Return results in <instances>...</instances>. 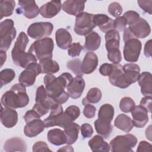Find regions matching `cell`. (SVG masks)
<instances>
[{"label": "cell", "instance_id": "obj_13", "mask_svg": "<svg viewBox=\"0 0 152 152\" xmlns=\"http://www.w3.org/2000/svg\"><path fill=\"white\" fill-rule=\"evenodd\" d=\"M128 28L135 39H144L147 37L151 32L148 23L141 17L134 23L129 25Z\"/></svg>", "mask_w": 152, "mask_h": 152}, {"label": "cell", "instance_id": "obj_34", "mask_svg": "<svg viewBox=\"0 0 152 152\" xmlns=\"http://www.w3.org/2000/svg\"><path fill=\"white\" fill-rule=\"evenodd\" d=\"M42 73L53 74L59 71V65L57 62L52 59H44L39 61Z\"/></svg>", "mask_w": 152, "mask_h": 152}, {"label": "cell", "instance_id": "obj_19", "mask_svg": "<svg viewBox=\"0 0 152 152\" xmlns=\"http://www.w3.org/2000/svg\"><path fill=\"white\" fill-rule=\"evenodd\" d=\"M45 127L44 121L40 119H36L26 123L24 128V133L29 138L34 137L43 132Z\"/></svg>", "mask_w": 152, "mask_h": 152}, {"label": "cell", "instance_id": "obj_18", "mask_svg": "<svg viewBox=\"0 0 152 152\" xmlns=\"http://www.w3.org/2000/svg\"><path fill=\"white\" fill-rule=\"evenodd\" d=\"M1 121L2 124L6 128L14 127L18 122V113L13 109L3 107L1 106Z\"/></svg>", "mask_w": 152, "mask_h": 152}, {"label": "cell", "instance_id": "obj_49", "mask_svg": "<svg viewBox=\"0 0 152 152\" xmlns=\"http://www.w3.org/2000/svg\"><path fill=\"white\" fill-rule=\"evenodd\" d=\"M33 151L42 152V151H52L48 147V145L45 141H39L36 142L32 147Z\"/></svg>", "mask_w": 152, "mask_h": 152}, {"label": "cell", "instance_id": "obj_29", "mask_svg": "<svg viewBox=\"0 0 152 152\" xmlns=\"http://www.w3.org/2000/svg\"><path fill=\"white\" fill-rule=\"evenodd\" d=\"M88 144L92 151L108 152L110 150V145L104 141L101 135H94L88 141Z\"/></svg>", "mask_w": 152, "mask_h": 152}, {"label": "cell", "instance_id": "obj_28", "mask_svg": "<svg viewBox=\"0 0 152 152\" xmlns=\"http://www.w3.org/2000/svg\"><path fill=\"white\" fill-rule=\"evenodd\" d=\"M4 150L7 151H23L27 150V144L20 137H14L7 140L4 144Z\"/></svg>", "mask_w": 152, "mask_h": 152}, {"label": "cell", "instance_id": "obj_47", "mask_svg": "<svg viewBox=\"0 0 152 152\" xmlns=\"http://www.w3.org/2000/svg\"><path fill=\"white\" fill-rule=\"evenodd\" d=\"M81 135L84 139L90 138L93 134V129L91 125L88 123H85L81 125L80 127Z\"/></svg>", "mask_w": 152, "mask_h": 152}, {"label": "cell", "instance_id": "obj_20", "mask_svg": "<svg viewBox=\"0 0 152 152\" xmlns=\"http://www.w3.org/2000/svg\"><path fill=\"white\" fill-rule=\"evenodd\" d=\"M86 2L75 0L65 1L62 5V9L67 14L76 17L83 12Z\"/></svg>", "mask_w": 152, "mask_h": 152}, {"label": "cell", "instance_id": "obj_50", "mask_svg": "<svg viewBox=\"0 0 152 152\" xmlns=\"http://www.w3.org/2000/svg\"><path fill=\"white\" fill-rule=\"evenodd\" d=\"M96 109L94 106L88 103L84 105V108L83 110L84 116L87 118H93L95 116Z\"/></svg>", "mask_w": 152, "mask_h": 152}, {"label": "cell", "instance_id": "obj_6", "mask_svg": "<svg viewBox=\"0 0 152 152\" xmlns=\"http://www.w3.org/2000/svg\"><path fill=\"white\" fill-rule=\"evenodd\" d=\"M17 31L14 21L11 19H6L0 23L1 50L7 51L10 47L12 40L16 36Z\"/></svg>", "mask_w": 152, "mask_h": 152}, {"label": "cell", "instance_id": "obj_2", "mask_svg": "<svg viewBox=\"0 0 152 152\" xmlns=\"http://www.w3.org/2000/svg\"><path fill=\"white\" fill-rule=\"evenodd\" d=\"M28 42L27 34L24 31L20 32L11 52L13 62L16 65L23 68H26L32 62H37V60L33 53L28 50L27 52L25 51Z\"/></svg>", "mask_w": 152, "mask_h": 152}, {"label": "cell", "instance_id": "obj_57", "mask_svg": "<svg viewBox=\"0 0 152 152\" xmlns=\"http://www.w3.org/2000/svg\"><path fill=\"white\" fill-rule=\"evenodd\" d=\"M144 53L147 58L151 57V40H148L144 46Z\"/></svg>", "mask_w": 152, "mask_h": 152}, {"label": "cell", "instance_id": "obj_55", "mask_svg": "<svg viewBox=\"0 0 152 152\" xmlns=\"http://www.w3.org/2000/svg\"><path fill=\"white\" fill-rule=\"evenodd\" d=\"M151 144L145 141H141L139 142L137 151L138 152H150L151 151Z\"/></svg>", "mask_w": 152, "mask_h": 152}, {"label": "cell", "instance_id": "obj_14", "mask_svg": "<svg viewBox=\"0 0 152 152\" xmlns=\"http://www.w3.org/2000/svg\"><path fill=\"white\" fill-rule=\"evenodd\" d=\"M73 121L74 120L72 117L66 111H65L64 112L56 116H49L45 119L44 122L46 128L58 126L64 128L68 124L73 122Z\"/></svg>", "mask_w": 152, "mask_h": 152}, {"label": "cell", "instance_id": "obj_22", "mask_svg": "<svg viewBox=\"0 0 152 152\" xmlns=\"http://www.w3.org/2000/svg\"><path fill=\"white\" fill-rule=\"evenodd\" d=\"M98 57L97 55L93 52H87L81 64V68L83 74H89L92 73L97 68L98 65Z\"/></svg>", "mask_w": 152, "mask_h": 152}, {"label": "cell", "instance_id": "obj_24", "mask_svg": "<svg viewBox=\"0 0 152 152\" xmlns=\"http://www.w3.org/2000/svg\"><path fill=\"white\" fill-rule=\"evenodd\" d=\"M105 46L107 52L119 50L120 35L115 29L109 30L105 34Z\"/></svg>", "mask_w": 152, "mask_h": 152}, {"label": "cell", "instance_id": "obj_33", "mask_svg": "<svg viewBox=\"0 0 152 152\" xmlns=\"http://www.w3.org/2000/svg\"><path fill=\"white\" fill-rule=\"evenodd\" d=\"M64 129L66 137V144L68 145L74 144L78 139L80 126L75 122H72L66 126Z\"/></svg>", "mask_w": 152, "mask_h": 152}, {"label": "cell", "instance_id": "obj_8", "mask_svg": "<svg viewBox=\"0 0 152 152\" xmlns=\"http://www.w3.org/2000/svg\"><path fill=\"white\" fill-rule=\"evenodd\" d=\"M53 29V26L50 22H37L30 25L27 33L32 39L39 40L50 36Z\"/></svg>", "mask_w": 152, "mask_h": 152}, {"label": "cell", "instance_id": "obj_59", "mask_svg": "<svg viewBox=\"0 0 152 152\" xmlns=\"http://www.w3.org/2000/svg\"><path fill=\"white\" fill-rule=\"evenodd\" d=\"M58 151H74V149L72 147V146L66 145V146L63 147L62 148H59Z\"/></svg>", "mask_w": 152, "mask_h": 152}, {"label": "cell", "instance_id": "obj_31", "mask_svg": "<svg viewBox=\"0 0 152 152\" xmlns=\"http://www.w3.org/2000/svg\"><path fill=\"white\" fill-rule=\"evenodd\" d=\"M47 137L49 142L54 145H61L66 142V137L64 131L58 128L49 130Z\"/></svg>", "mask_w": 152, "mask_h": 152}, {"label": "cell", "instance_id": "obj_5", "mask_svg": "<svg viewBox=\"0 0 152 152\" xmlns=\"http://www.w3.org/2000/svg\"><path fill=\"white\" fill-rule=\"evenodd\" d=\"M137 143L136 137L131 134L118 135L110 142V151L112 152H132Z\"/></svg>", "mask_w": 152, "mask_h": 152}, {"label": "cell", "instance_id": "obj_42", "mask_svg": "<svg viewBox=\"0 0 152 152\" xmlns=\"http://www.w3.org/2000/svg\"><path fill=\"white\" fill-rule=\"evenodd\" d=\"M107 11L113 17H118L122 14L123 10L120 4L117 2H113L108 6Z\"/></svg>", "mask_w": 152, "mask_h": 152}, {"label": "cell", "instance_id": "obj_26", "mask_svg": "<svg viewBox=\"0 0 152 152\" xmlns=\"http://www.w3.org/2000/svg\"><path fill=\"white\" fill-rule=\"evenodd\" d=\"M93 23L96 27L98 26L100 30L104 33L114 29L113 20L106 14H97L94 15Z\"/></svg>", "mask_w": 152, "mask_h": 152}, {"label": "cell", "instance_id": "obj_11", "mask_svg": "<svg viewBox=\"0 0 152 152\" xmlns=\"http://www.w3.org/2000/svg\"><path fill=\"white\" fill-rule=\"evenodd\" d=\"M122 66L120 64H113V69L109 75V80L113 86L121 88H126L130 85L125 78Z\"/></svg>", "mask_w": 152, "mask_h": 152}, {"label": "cell", "instance_id": "obj_53", "mask_svg": "<svg viewBox=\"0 0 152 152\" xmlns=\"http://www.w3.org/2000/svg\"><path fill=\"white\" fill-rule=\"evenodd\" d=\"M113 69V64L104 63L99 68V72L103 76H109Z\"/></svg>", "mask_w": 152, "mask_h": 152}, {"label": "cell", "instance_id": "obj_1", "mask_svg": "<svg viewBox=\"0 0 152 152\" xmlns=\"http://www.w3.org/2000/svg\"><path fill=\"white\" fill-rule=\"evenodd\" d=\"M72 78L68 72H64L57 78L53 74H46L44 77V84L48 95L56 102L61 104L65 103L69 97L65 89Z\"/></svg>", "mask_w": 152, "mask_h": 152}, {"label": "cell", "instance_id": "obj_15", "mask_svg": "<svg viewBox=\"0 0 152 152\" xmlns=\"http://www.w3.org/2000/svg\"><path fill=\"white\" fill-rule=\"evenodd\" d=\"M85 85V81L82 76L74 77L66 87L69 96L74 99L80 97L83 93Z\"/></svg>", "mask_w": 152, "mask_h": 152}, {"label": "cell", "instance_id": "obj_43", "mask_svg": "<svg viewBox=\"0 0 152 152\" xmlns=\"http://www.w3.org/2000/svg\"><path fill=\"white\" fill-rule=\"evenodd\" d=\"M49 97V96L48 95L45 87L43 85H41L37 87L36 92V103H40L44 102Z\"/></svg>", "mask_w": 152, "mask_h": 152}, {"label": "cell", "instance_id": "obj_36", "mask_svg": "<svg viewBox=\"0 0 152 152\" xmlns=\"http://www.w3.org/2000/svg\"><path fill=\"white\" fill-rule=\"evenodd\" d=\"M102 97L101 90L97 87L90 88L86 96L83 99L82 104L84 106L88 103H97L100 101Z\"/></svg>", "mask_w": 152, "mask_h": 152}, {"label": "cell", "instance_id": "obj_51", "mask_svg": "<svg viewBox=\"0 0 152 152\" xmlns=\"http://www.w3.org/2000/svg\"><path fill=\"white\" fill-rule=\"evenodd\" d=\"M65 111H66L72 117L74 121L79 117L80 114V110L79 107L75 105L68 106Z\"/></svg>", "mask_w": 152, "mask_h": 152}, {"label": "cell", "instance_id": "obj_32", "mask_svg": "<svg viewBox=\"0 0 152 152\" xmlns=\"http://www.w3.org/2000/svg\"><path fill=\"white\" fill-rule=\"evenodd\" d=\"M114 125L116 128L126 133L129 132L134 126L131 118L124 113L117 116L114 121Z\"/></svg>", "mask_w": 152, "mask_h": 152}, {"label": "cell", "instance_id": "obj_4", "mask_svg": "<svg viewBox=\"0 0 152 152\" xmlns=\"http://www.w3.org/2000/svg\"><path fill=\"white\" fill-rule=\"evenodd\" d=\"M54 43L52 39L45 37L34 42L30 46L28 51L31 52L40 61L44 59H52Z\"/></svg>", "mask_w": 152, "mask_h": 152}, {"label": "cell", "instance_id": "obj_16", "mask_svg": "<svg viewBox=\"0 0 152 152\" xmlns=\"http://www.w3.org/2000/svg\"><path fill=\"white\" fill-rule=\"evenodd\" d=\"M131 112L133 119V124L135 127L142 128L148 122V111L142 106H135Z\"/></svg>", "mask_w": 152, "mask_h": 152}, {"label": "cell", "instance_id": "obj_9", "mask_svg": "<svg viewBox=\"0 0 152 152\" xmlns=\"http://www.w3.org/2000/svg\"><path fill=\"white\" fill-rule=\"evenodd\" d=\"M41 73L40 65L37 62H32L19 75V83L25 87H30L34 84L36 77Z\"/></svg>", "mask_w": 152, "mask_h": 152}, {"label": "cell", "instance_id": "obj_44", "mask_svg": "<svg viewBox=\"0 0 152 152\" xmlns=\"http://www.w3.org/2000/svg\"><path fill=\"white\" fill-rule=\"evenodd\" d=\"M83 49V46L79 42H74L68 49V53L71 57H76L80 55Z\"/></svg>", "mask_w": 152, "mask_h": 152}, {"label": "cell", "instance_id": "obj_56", "mask_svg": "<svg viewBox=\"0 0 152 152\" xmlns=\"http://www.w3.org/2000/svg\"><path fill=\"white\" fill-rule=\"evenodd\" d=\"M40 117L39 116V115L33 109L31 110H28L24 116V121L26 123L28 122H30L34 119H40Z\"/></svg>", "mask_w": 152, "mask_h": 152}, {"label": "cell", "instance_id": "obj_52", "mask_svg": "<svg viewBox=\"0 0 152 152\" xmlns=\"http://www.w3.org/2000/svg\"><path fill=\"white\" fill-rule=\"evenodd\" d=\"M137 3L139 7L145 12L151 14V5H152V1H138Z\"/></svg>", "mask_w": 152, "mask_h": 152}, {"label": "cell", "instance_id": "obj_21", "mask_svg": "<svg viewBox=\"0 0 152 152\" xmlns=\"http://www.w3.org/2000/svg\"><path fill=\"white\" fill-rule=\"evenodd\" d=\"M115 113L114 108L110 104H104L99 109L98 119L96 121L103 125H110Z\"/></svg>", "mask_w": 152, "mask_h": 152}, {"label": "cell", "instance_id": "obj_37", "mask_svg": "<svg viewBox=\"0 0 152 152\" xmlns=\"http://www.w3.org/2000/svg\"><path fill=\"white\" fill-rule=\"evenodd\" d=\"M15 2L13 0H2L0 2L1 19L4 17L11 16L14 10Z\"/></svg>", "mask_w": 152, "mask_h": 152}, {"label": "cell", "instance_id": "obj_3", "mask_svg": "<svg viewBox=\"0 0 152 152\" xmlns=\"http://www.w3.org/2000/svg\"><path fill=\"white\" fill-rule=\"evenodd\" d=\"M28 103L29 97L26 93V87L21 83L13 85L1 97L2 105L7 108H21L26 106Z\"/></svg>", "mask_w": 152, "mask_h": 152}, {"label": "cell", "instance_id": "obj_58", "mask_svg": "<svg viewBox=\"0 0 152 152\" xmlns=\"http://www.w3.org/2000/svg\"><path fill=\"white\" fill-rule=\"evenodd\" d=\"M1 67L3 65L7 59V54L5 51L1 50Z\"/></svg>", "mask_w": 152, "mask_h": 152}, {"label": "cell", "instance_id": "obj_12", "mask_svg": "<svg viewBox=\"0 0 152 152\" xmlns=\"http://www.w3.org/2000/svg\"><path fill=\"white\" fill-rule=\"evenodd\" d=\"M18 4L16 12L18 14H23L28 19L36 17L39 13V8L34 1H18Z\"/></svg>", "mask_w": 152, "mask_h": 152}, {"label": "cell", "instance_id": "obj_45", "mask_svg": "<svg viewBox=\"0 0 152 152\" xmlns=\"http://www.w3.org/2000/svg\"><path fill=\"white\" fill-rule=\"evenodd\" d=\"M123 17L125 18L127 22V25L128 26L134 23L140 18V15L138 12L132 10H129L125 12L123 14Z\"/></svg>", "mask_w": 152, "mask_h": 152}, {"label": "cell", "instance_id": "obj_39", "mask_svg": "<svg viewBox=\"0 0 152 152\" xmlns=\"http://www.w3.org/2000/svg\"><path fill=\"white\" fill-rule=\"evenodd\" d=\"M94 124L96 132L103 138L107 139L110 137L113 130V126L111 124L109 125H103L97 122L96 121H94Z\"/></svg>", "mask_w": 152, "mask_h": 152}, {"label": "cell", "instance_id": "obj_46", "mask_svg": "<svg viewBox=\"0 0 152 152\" xmlns=\"http://www.w3.org/2000/svg\"><path fill=\"white\" fill-rule=\"evenodd\" d=\"M127 25V22L125 18L123 16H119L116 17L115 20H113V27L114 29L117 31H122L126 28Z\"/></svg>", "mask_w": 152, "mask_h": 152}, {"label": "cell", "instance_id": "obj_40", "mask_svg": "<svg viewBox=\"0 0 152 152\" xmlns=\"http://www.w3.org/2000/svg\"><path fill=\"white\" fill-rule=\"evenodd\" d=\"M81 61L80 59L76 58L69 61L66 64V67L70 69L77 76H83L84 74L81 68Z\"/></svg>", "mask_w": 152, "mask_h": 152}, {"label": "cell", "instance_id": "obj_27", "mask_svg": "<svg viewBox=\"0 0 152 152\" xmlns=\"http://www.w3.org/2000/svg\"><path fill=\"white\" fill-rule=\"evenodd\" d=\"M138 83L141 87V93L144 96L152 95V75L149 72H142L140 74Z\"/></svg>", "mask_w": 152, "mask_h": 152}, {"label": "cell", "instance_id": "obj_54", "mask_svg": "<svg viewBox=\"0 0 152 152\" xmlns=\"http://www.w3.org/2000/svg\"><path fill=\"white\" fill-rule=\"evenodd\" d=\"M151 96H145L140 101V105L147 109L148 112H151Z\"/></svg>", "mask_w": 152, "mask_h": 152}, {"label": "cell", "instance_id": "obj_30", "mask_svg": "<svg viewBox=\"0 0 152 152\" xmlns=\"http://www.w3.org/2000/svg\"><path fill=\"white\" fill-rule=\"evenodd\" d=\"M101 44V37L96 31H91L85 37L83 49L87 51H94L99 49Z\"/></svg>", "mask_w": 152, "mask_h": 152}, {"label": "cell", "instance_id": "obj_7", "mask_svg": "<svg viewBox=\"0 0 152 152\" xmlns=\"http://www.w3.org/2000/svg\"><path fill=\"white\" fill-rule=\"evenodd\" d=\"M93 14L83 12L75 17L74 30L80 36H86L96 27L93 23Z\"/></svg>", "mask_w": 152, "mask_h": 152}, {"label": "cell", "instance_id": "obj_41", "mask_svg": "<svg viewBox=\"0 0 152 152\" xmlns=\"http://www.w3.org/2000/svg\"><path fill=\"white\" fill-rule=\"evenodd\" d=\"M135 103L132 99L129 97H124L121 99L119 102V108L124 113L131 112L135 107Z\"/></svg>", "mask_w": 152, "mask_h": 152}, {"label": "cell", "instance_id": "obj_23", "mask_svg": "<svg viewBox=\"0 0 152 152\" xmlns=\"http://www.w3.org/2000/svg\"><path fill=\"white\" fill-rule=\"evenodd\" d=\"M55 39L58 46L64 50L68 49L72 43V38L70 33L64 28H58L56 31Z\"/></svg>", "mask_w": 152, "mask_h": 152}, {"label": "cell", "instance_id": "obj_35", "mask_svg": "<svg viewBox=\"0 0 152 152\" xmlns=\"http://www.w3.org/2000/svg\"><path fill=\"white\" fill-rule=\"evenodd\" d=\"M55 103L56 102L49 96V98L44 102L36 103L32 107V109L34 110L40 117H42L48 112L49 110L50 109V107Z\"/></svg>", "mask_w": 152, "mask_h": 152}, {"label": "cell", "instance_id": "obj_38", "mask_svg": "<svg viewBox=\"0 0 152 152\" xmlns=\"http://www.w3.org/2000/svg\"><path fill=\"white\" fill-rule=\"evenodd\" d=\"M15 73L12 69L5 68L0 72V84L1 87L11 83L15 78Z\"/></svg>", "mask_w": 152, "mask_h": 152}, {"label": "cell", "instance_id": "obj_48", "mask_svg": "<svg viewBox=\"0 0 152 152\" xmlns=\"http://www.w3.org/2000/svg\"><path fill=\"white\" fill-rule=\"evenodd\" d=\"M107 59L113 64H119L122 59V55L120 50L107 52Z\"/></svg>", "mask_w": 152, "mask_h": 152}, {"label": "cell", "instance_id": "obj_17", "mask_svg": "<svg viewBox=\"0 0 152 152\" xmlns=\"http://www.w3.org/2000/svg\"><path fill=\"white\" fill-rule=\"evenodd\" d=\"M61 8V1H50L40 7L39 13L44 18H51L60 12Z\"/></svg>", "mask_w": 152, "mask_h": 152}, {"label": "cell", "instance_id": "obj_25", "mask_svg": "<svg viewBox=\"0 0 152 152\" xmlns=\"http://www.w3.org/2000/svg\"><path fill=\"white\" fill-rule=\"evenodd\" d=\"M124 74L128 83L131 85L137 81L140 76V68L134 63H128L122 66Z\"/></svg>", "mask_w": 152, "mask_h": 152}, {"label": "cell", "instance_id": "obj_10", "mask_svg": "<svg viewBox=\"0 0 152 152\" xmlns=\"http://www.w3.org/2000/svg\"><path fill=\"white\" fill-rule=\"evenodd\" d=\"M141 42L138 39H131L125 42L123 50L124 59L131 63L138 60L141 50Z\"/></svg>", "mask_w": 152, "mask_h": 152}]
</instances>
